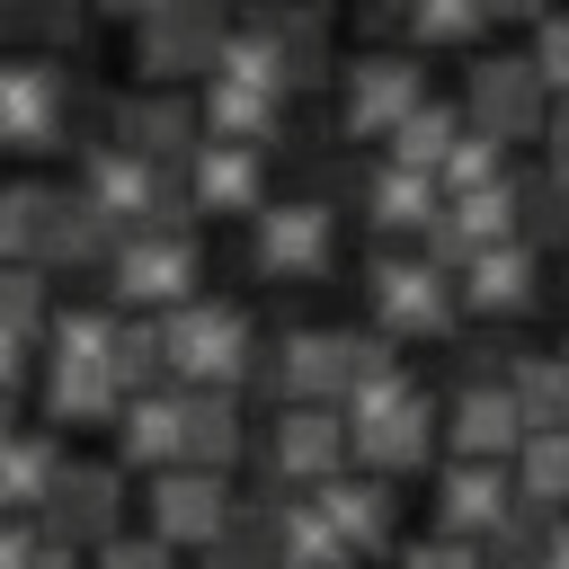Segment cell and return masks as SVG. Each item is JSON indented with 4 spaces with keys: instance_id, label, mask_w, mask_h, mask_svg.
Listing matches in <instances>:
<instances>
[{
    "instance_id": "1",
    "label": "cell",
    "mask_w": 569,
    "mask_h": 569,
    "mask_svg": "<svg viewBox=\"0 0 569 569\" xmlns=\"http://www.w3.org/2000/svg\"><path fill=\"white\" fill-rule=\"evenodd\" d=\"M160 347H169V365L187 373V391H231V382L249 373V320H240L231 302H178V311L160 320Z\"/></svg>"
},
{
    "instance_id": "2",
    "label": "cell",
    "mask_w": 569,
    "mask_h": 569,
    "mask_svg": "<svg viewBox=\"0 0 569 569\" xmlns=\"http://www.w3.org/2000/svg\"><path fill=\"white\" fill-rule=\"evenodd\" d=\"M231 480L222 471H204V462H169V471H151V533L160 542H222L231 533Z\"/></svg>"
},
{
    "instance_id": "3",
    "label": "cell",
    "mask_w": 569,
    "mask_h": 569,
    "mask_svg": "<svg viewBox=\"0 0 569 569\" xmlns=\"http://www.w3.org/2000/svg\"><path fill=\"white\" fill-rule=\"evenodd\" d=\"M44 533H53L62 551H98V542H116V533H124L116 471H98V462L53 471V489H44Z\"/></svg>"
},
{
    "instance_id": "4",
    "label": "cell",
    "mask_w": 569,
    "mask_h": 569,
    "mask_svg": "<svg viewBox=\"0 0 569 569\" xmlns=\"http://www.w3.org/2000/svg\"><path fill=\"white\" fill-rule=\"evenodd\" d=\"M267 462H276V480H338V462H347V418H329L320 400H284V418H276V436H267Z\"/></svg>"
},
{
    "instance_id": "5",
    "label": "cell",
    "mask_w": 569,
    "mask_h": 569,
    "mask_svg": "<svg viewBox=\"0 0 569 569\" xmlns=\"http://www.w3.org/2000/svg\"><path fill=\"white\" fill-rule=\"evenodd\" d=\"M516 516V471H498V462H480V453H462L453 471H445V498H436V525L445 533H462V542H489L498 525Z\"/></svg>"
},
{
    "instance_id": "6",
    "label": "cell",
    "mask_w": 569,
    "mask_h": 569,
    "mask_svg": "<svg viewBox=\"0 0 569 569\" xmlns=\"http://www.w3.org/2000/svg\"><path fill=\"white\" fill-rule=\"evenodd\" d=\"M329 258V213L320 204H276L258 213V267L267 276H311Z\"/></svg>"
},
{
    "instance_id": "7",
    "label": "cell",
    "mask_w": 569,
    "mask_h": 569,
    "mask_svg": "<svg viewBox=\"0 0 569 569\" xmlns=\"http://www.w3.org/2000/svg\"><path fill=\"white\" fill-rule=\"evenodd\" d=\"M525 445V409H516V391L498 382H471L462 400H453V453H480V462H498V453H516Z\"/></svg>"
},
{
    "instance_id": "8",
    "label": "cell",
    "mask_w": 569,
    "mask_h": 569,
    "mask_svg": "<svg viewBox=\"0 0 569 569\" xmlns=\"http://www.w3.org/2000/svg\"><path fill=\"white\" fill-rule=\"evenodd\" d=\"M178 436H187V462L231 471L240 462V400L231 391H178Z\"/></svg>"
},
{
    "instance_id": "9",
    "label": "cell",
    "mask_w": 569,
    "mask_h": 569,
    "mask_svg": "<svg viewBox=\"0 0 569 569\" xmlns=\"http://www.w3.org/2000/svg\"><path fill=\"white\" fill-rule=\"evenodd\" d=\"M311 507L329 516V533H338L347 551H373V542L391 533V489H382V471H373V480H320Z\"/></svg>"
},
{
    "instance_id": "10",
    "label": "cell",
    "mask_w": 569,
    "mask_h": 569,
    "mask_svg": "<svg viewBox=\"0 0 569 569\" xmlns=\"http://www.w3.org/2000/svg\"><path fill=\"white\" fill-rule=\"evenodd\" d=\"M124 293L133 302H187V284H196V249L187 240H160V231H142L133 249H124Z\"/></svg>"
},
{
    "instance_id": "11",
    "label": "cell",
    "mask_w": 569,
    "mask_h": 569,
    "mask_svg": "<svg viewBox=\"0 0 569 569\" xmlns=\"http://www.w3.org/2000/svg\"><path fill=\"white\" fill-rule=\"evenodd\" d=\"M373 311L391 320V329H445V276L436 267H382L373 276Z\"/></svg>"
},
{
    "instance_id": "12",
    "label": "cell",
    "mask_w": 569,
    "mask_h": 569,
    "mask_svg": "<svg viewBox=\"0 0 569 569\" xmlns=\"http://www.w3.org/2000/svg\"><path fill=\"white\" fill-rule=\"evenodd\" d=\"M124 462H151V471H169V462H187V436H178V391H160V400H124Z\"/></svg>"
},
{
    "instance_id": "13",
    "label": "cell",
    "mask_w": 569,
    "mask_h": 569,
    "mask_svg": "<svg viewBox=\"0 0 569 569\" xmlns=\"http://www.w3.org/2000/svg\"><path fill=\"white\" fill-rule=\"evenodd\" d=\"M516 453H525L516 462V498L525 507H569V427H533Z\"/></svg>"
},
{
    "instance_id": "14",
    "label": "cell",
    "mask_w": 569,
    "mask_h": 569,
    "mask_svg": "<svg viewBox=\"0 0 569 569\" xmlns=\"http://www.w3.org/2000/svg\"><path fill=\"white\" fill-rule=\"evenodd\" d=\"M462 302H471V311H525V302H533V258H525V249H480Z\"/></svg>"
},
{
    "instance_id": "15",
    "label": "cell",
    "mask_w": 569,
    "mask_h": 569,
    "mask_svg": "<svg viewBox=\"0 0 569 569\" xmlns=\"http://www.w3.org/2000/svg\"><path fill=\"white\" fill-rule=\"evenodd\" d=\"M44 133H53V80H36V71H0V142L36 151Z\"/></svg>"
},
{
    "instance_id": "16",
    "label": "cell",
    "mask_w": 569,
    "mask_h": 569,
    "mask_svg": "<svg viewBox=\"0 0 569 569\" xmlns=\"http://www.w3.org/2000/svg\"><path fill=\"white\" fill-rule=\"evenodd\" d=\"M53 471V445H0V507H44Z\"/></svg>"
},
{
    "instance_id": "17",
    "label": "cell",
    "mask_w": 569,
    "mask_h": 569,
    "mask_svg": "<svg viewBox=\"0 0 569 569\" xmlns=\"http://www.w3.org/2000/svg\"><path fill=\"white\" fill-rule=\"evenodd\" d=\"M196 196L204 204H249V160L240 151H204L196 160Z\"/></svg>"
},
{
    "instance_id": "18",
    "label": "cell",
    "mask_w": 569,
    "mask_h": 569,
    "mask_svg": "<svg viewBox=\"0 0 569 569\" xmlns=\"http://www.w3.org/2000/svg\"><path fill=\"white\" fill-rule=\"evenodd\" d=\"M36 311H44V284H36L27 267H9V276H0V329H9V338H27V329H36Z\"/></svg>"
},
{
    "instance_id": "19",
    "label": "cell",
    "mask_w": 569,
    "mask_h": 569,
    "mask_svg": "<svg viewBox=\"0 0 569 569\" xmlns=\"http://www.w3.org/2000/svg\"><path fill=\"white\" fill-rule=\"evenodd\" d=\"M98 569H178V542H142V533H116V542H98Z\"/></svg>"
},
{
    "instance_id": "20",
    "label": "cell",
    "mask_w": 569,
    "mask_h": 569,
    "mask_svg": "<svg viewBox=\"0 0 569 569\" xmlns=\"http://www.w3.org/2000/svg\"><path fill=\"white\" fill-rule=\"evenodd\" d=\"M409 569H489V551L462 533H436V542H409Z\"/></svg>"
},
{
    "instance_id": "21",
    "label": "cell",
    "mask_w": 569,
    "mask_h": 569,
    "mask_svg": "<svg viewBox=\"0 0 569 569\" xmlns=\"http://www.w3.org/2000/svg\"><path fill=\"white\" fill-rule=\"evenodd\" d=\"M0 249H36V187H0Z\"/></svg>"
},
{
    "instance_id": "22",
    "label": "cell",
    "mask_w": 569,
    "mask_h": 569,
    "mask_svg": "<svg viewBox=\"0 0 569 569\" xmlns=\"http://www.w3.org/2000/svg\"><path fill=\"white\" fill-rule=\"evenodd\" d=\"M480 116H498V124H533V98H525L516 80H480Z\"/></svg>"
},
{
    "instance_id": "23",
    "label": "cell",
    "mask_w": 569,
    "mask_h": 569,
    "mask_svg": "<svg viewBox=\"0 0 569 569\" xmlns=\"http://www.w3.org/2000/svg\"><path fill=\"white\" fill-rule=\"evenodd\" d=\"M36 542H44V533H27V525H0V569H27V560H36Z\"/></svg>"
},
{
    "instance_id": "24",
    "label": "cell",
    "mask_w": 569,
    "mask_h": 569,
    "mask_svg": "<svg viewBox=\"0 0 569 569\" xmlns=\"http://www.w3.org/2000/svg\"><path fill=\"white\" fill-rule=\"evenodd\" d=\"M71 560H80V551H62V542H53V533H44V542H36V560H27V569H71Z\"/></svg>"
},
{
    "instance_id": "25",
    "label": "cell",
    "mask_w": 569,
    "mask_h": 569,
    "mask_svg": "<svg viewBox=\"0 0 569 569\" xmlns=\"http://www.w3.org/2000/svg\"><path fill=\"white\" fill-rule=\"evenodd\" d=\"M0 445H9V409H0Z\"/></svg>"
}]
</instances>
